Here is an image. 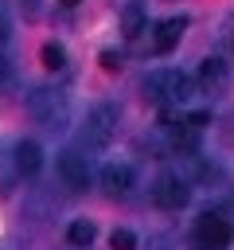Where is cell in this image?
Wrapping results in <instances>:
<instances>
[{"mask_svg":"<svg viewBox=\"0 0 234 250\" xmlns=\"http://www.w3.org/2000/svg\"><path fill=\"white\" fill-rule=\"evenodd\" d=\"M94 223L90 219H74L70 227H66V242L74 246V250H90V242H94Z\"/></svg>","mask_w":234,"mask_h":250,"instance_id":"8fae6325","label":"cell"},{"mask_svg":"<svg viewBox=\"0 0 234 250\" xmlns=\"http://www.w3.org/2000/svg\"><path fill=\"white\" fill-rule=\"evenodd\" d=\"M133 168L129 164H121V160H109L105 168H101V188L109 191V195H125L129 188H133Z\"/></svg>","mask_w":234,"mask_h":250,"instance_id":"9c48e42d","label":"cell"},{"mask_svg":"<svg viewBox=\"0 0 234 250\" xmlns=\"http://www.w3.org/2000/svg\"><path fill=\"white\" fill-rule=\"evenodd\" d=\"M58 176H62V184L70 191H86L90 188V164H86V156L74 152V148L58 152Z\"/></svg>","mask_w":234,"mask_h":250,"instance_id":"8992f818","label":"cell"},{"mask_svg":"<svg viewBox=\"0 0 234 250\" xmlns=\"http://www.w3.org/2000/svg\"><path fill=\"white\" fill-rule=\"evenodd\" d=\"M109 250H136V234L125 230V227H117V230L109 234Z\"/></svg>","mask_w":234,"mask_h":250,"instance_id":"5bb4252c","label":"cell"},{"mask_svg":"<svg viewBox=\"0 0 234 250\" xmlns=\"http://www.w3.org/2000/svg\"><path fill=\"white\" fill-rule=\"evenodd\" d=\"M27 113L43 125V129H66V121H70V105H66V98L58 94V90H51V86H35L31 94H27Z\"/></svg>","mask_w":234,"mask_h":250,"instance_id":"7a4b0ae2","label":"cell"},{"mask_svg":"<svg viewBox=\"0 0 234 250\" xmlns=\"http://www.w3.org/2000/svg\"><path fill=\"white\" fill-rule=\"evenodd\" d=\"M43 66L47 70H62L66 66V47L62 43H43Z\"/></svg>","mask_w":234,"mask_h":250,"instance_id":"4fadbf2b","label":"cell"},{"mask_svg":"<svg viewBox=\"0 0 234 250\" xmlns=\"http://www.w3.org/2000/svg\"><path fill=\"white\" fill-rule=\"evenodd\" d=\"M144 31V8L140 4H129L125 8V39H136Z\"/></svg>","mask_w":234,"mask_h":250,"instance_id":"7c38bea8","label":"cell"},{"mask_svg":"<svg viewBox=\"0 0 234 250\" xmlns=\"http://www.w3.org/2000/svg\"><path fill=\"white\" fill-rule=\"evenodd\" d=\"M113 129H117V105L101 102V105H94V109L86 113V129H82V137H86V145L105 148V145L113 141Z\"/></svg>","mask_w":234,"mask_h":250,"instance_id":"277c9868","label":"cell"},{"mask_svg":"<svg viewBox=\"0 0 234 250\" xmlns=\"http://www.w3.org/2000/svg\"><path fill=\"white\" fill-rule=\"evenodd\" d=\"M20 8H23L27 16H39V8H43V4H39V0H20Z\"/></svg>","mask_w":234,"mask_h":250,"instance_id":"ac0fdd59","label":"cell"},{"mask_svg":"<svg viewBox=\"0 0 234 250\" xmlns=\"http://www.w3.org/2000/svg\"><path fill=\"white\" fill-rule=\"evenodd\" d=\"M58 4H66V8H74V4H78V0H58Z\"/></svg>","mask_w":234,"mask_h":250,"instance_id":"d6986e66","label":"cell"},{"mask_svg":"<svg viewBox=\"0 0 234 250\" xmlns=\"http://www.w3.org/2000/svg\"><path fill=\"white\" fill-rule=\"evenodd\" d=\"M183 31H187V16H172V20H160L156 23V35H152V47H156V55H168L179 39H183Z\"/></svg>","mask_w":234,"mask_h":250,"instance_id":"52a82bcc","label":"cell"},{"mask_svg":"<svg viewBox=\"0 0 234 250\" xmlns=\"http://www.w3.org/2000/svg\"><path fill=\"white\" fill-rule=\"evenodd\" d=\"M12 164H16V176H35L43 168V148L35 141H16L12 145Z\"/></svg>","mask_w":234,"mask_h":250,"instance_id":"ba28073f","label":"cell"},{"mask_svg":"<svg viewBox=\"0 0 234 250\" xmlns=\"http://www.w3.org/2000/svg\"><path fill=\"white\" fill-rule=\"evenodd\" d=\"M152 199H156V207H164V211H179V207H187L191 188H187V180H183L179 172H164V176H156V184H152Z\"/></svg>","mask_w":234,"mask_h":250,"instance_id":"5b68a950","label":"cell"},{"mask_svg":"<svg viewBox=\"0 0 234 250\" xmlns=\"http://www.w3.org/2000/svg\"><path fill=\"white\" fill-rule=\"evenodd\" d=\"M121 66H125V55H121V51H101V70L113 74V70H121Z\"/></svg>","mask_w":234,"mask_h":250,"instance_id":"2e32d148","label":"cell"},{"mask_svg":"<svg viewBox=\"0 0 234 250\" xmlns=\"http://www.w3.org/2000/svg\"><path fill=\"white\" fill-rule=\"evenodd\" d=\"M144 98L156 105H187L195 98V82L183 70H152L144 78Z\"/></svg>","mask_w":234,"mask_h":250,"instance_id":"6da1fadb","label":"cell"},{"mask_svg":"<svg viewBox=\"0 0 234 250\" xmlns=\"http://www.w3.org/2000/svg\"><path fill=\"white\" fill-rule=\"evenodd\" d=\"M8 35H12V16H8V4L0 0V47L8 43Z\"/></svg>","mask_w":234,"mask_h":250,"instance_id":"e0dca14e","label":"cell"},{"mask_svg":"<svg viewBox=\"0 0 234 250\" xmlns=\"http://www.w3.org/2000/svg\"><path fill=\"white\" fill-rule=\"evenodd\" d=\"M234 242V227L222 219V215H199L195 219V230H191V250H226Z\"/></svg>","mask_w":234,"mask_h":250,"instance_id":"3957f363","label":"cell"},{"mask_svg":"<svg viewBox=\"0 0 234 250\" xmlns=\"http://www.w3.org/2000/svg\"><path fill=\"white\" fill-rule=\"evenodd\" d=\"M226 62L222 59H203V66H199V86H203V94H222L226 90Z\"/></svg>","mask_w":234,"mask_h":250,"instance_id":"30bf717a","label":"cell"},{"mask_svg":"<svg viewBox=\"0 0 234 250\" xmlns=\"http://www.w3.org/2000/svg\"><path fill=\"white\" fill-rule=\"evenodd\" d=\"M12 86H16V66H12V62L0 55V94H8Z\"/></svg>","mask_w":234,"mask_h":250,"instance_id":"9a60e30c","label":"cell"}]
</instances>
